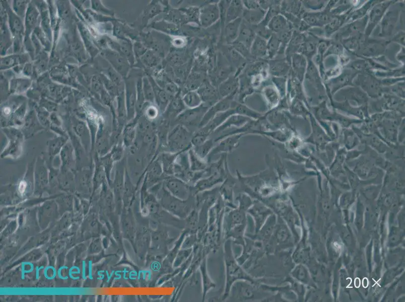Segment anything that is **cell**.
Segmentation results:
<instances>
[{
  "instance_id": "cell-20",
  "label": "cell",
  "mask_w": 405,
  "mask_h": 302,
  "mask_svg": "<svg viewBox=\"0 0 405 302\" xmlns=\"http://www.w3.org/2000/svg\"><path fill=\"white\" fill-rule=\"evenodd\" d=\"M245 9L247 10H255L260 8L259 1L253 0H245L242 1Z\"/></svg>"
},
{
  "instance_id": "cell-4",
  "label": "cell",
  "mask_w": 405,
  "mask_h": 302,
  "mask_svg": "<svg viewBox=\"0 0 405 302\" xmlns=\"http://www.w3.org/2000/svg\"><path fill=\"white\" fill-rule=\"evenodd\" d=\"M239 78L237 75L230 76L222 82L219 85V96L226 98L234 96L239 89Z\"/></svg>"
},
{
  "instance_id": "cell-10",
  "label": "cell",
  "mask_w": 405,
  "mask_h": 302,
  "mask_svg": "<svg viewBox=\"0 0 405 302\" xmlns=\"http://www.w3.org/2000/svg\"><path fill=\"white\" fill-rule=\"evenodd\" d=\"M267 12L261 7L255 10L244 8L242 18L249 24L253 26H257L264 20Z\"/></svg>"
},
{
  "instance_id": "cell-3",
  "label": "cell",
  "mask_w": 405,
  "mask_h": 302,
  "mask_svg": "<svg viewBox=\"0 0 405 302\" xmlns=\"http://www.w3.org/2000/svg\"><path fill=\"white\" fill-rule=\"evenodd\" d=\"M163 185L173 195L184 199L187 197L189 187L185 181L174 175L165 176Z\"/></svg>"
},
{
  "instance_id": "cell-11",
  "label": "cell",
  "mask_w": 405,
  "mask_h": 302,
  "mask_svg": "<svg viewBox=\"0 0 405 302\" xmlns=\"http://www.w3.org/2000/svg\"><path fill=\"white\" fill-rule=\"evenodd\" d=\"M244 10V7L242 1L240 0L231 1L226 12L225 24L239 18H242Z\"/></svg>"
},
{
  "instance_id": "cell-18",
  "label": "cell",
  "mask_w": 405,
  "mask_h": 302,
  "mask_svg": "<svg viewBox=\"0 0 405 302\" xmlns=\"http://www.w3.org/2000/svg\"><path fill=\"white\" fill-rule=\"evenodd\" d=\"M231 45L245 59L248 60L254 59L251 54L250 49L243 44L236 41L233 44H231Z\"/></svg>"
},
{
  "instance_id": "cell-8",
  "label": "cell",
  "mask_w": 405,
  "mask_h": 302,
  "mask_svg": "<svg viewBox=\"0 0 405 302\" xmlns=\"http://www.w3.org/2000/svg\"><path fill=\"white\" fill-rule=\"evenodd\" d=\"M268 66V72L273 77H284L287 71L288 66L283 57L270 59Z\"/></svg>"
},
{
  "instance_id": "cell-14",
  "label": "cell",
  "mask_w": 405,
  "mask_h": 302,
  "mask_svg": "<svg viewBox=\"0 0 405 302\" xmlns=\"http://www.w3.org/2000/svg\"><path fill=\"white\" fill-rule=\"evenodd\" d=\"M287 21L281 13L274 16L269 22L267 27L272 33L277 34L286 29Z\"/></svg>"
},
{
  "instance_id": "cell-5",
  "label": "cell",
  "mask_w": 405,
  "mask_h": 302,
  "mask_svg": "<svg viewBox=\"0 0 405 302\" xmlns=\"http://www.w3.org/2000/svg\"><path fill=\"white\" fill-rule=\"evenodd\" d=\"M242 18H239L226 23L223 29V34L225 42L231 45L235 42L239 36Z\"/></svg>"
},
{
  "instance_id": "cell-6",
  "label": "cell",
  "mask_w": 405,
  "mask_h": 302,
  "mask_svg": "<svg viewBox=\"0 0 405 302\" xmlns=\"http://www.w3.org/2000/svg\"><path fill=\"white\" fill-rule=\"evenodd\" d=\"M220 19L218 3H214L204 8L201 14V20L203 25L208 27L216 23Z\"/></svg>"
},
{
  "instance_id": "cell-19",
  "label": "cell",
  "mask_w": 405,
  "mask_h": 302,
  "mask_svg": "<svg viewBox=\"0 0 405 302\" xmlns=\"http://www.w3.org/2000/svg\"><path fill=\"white\" fill-rule=\"evenodd\" d=\"M272 81L274 84V86L279 91L280 94H283L284 87H285V84L286 82L285 78L284 77H273Z\"/></svg>"
},
{
  "instance_id": "cell-1",
  "label": "cell",
  "mask_w": 405,
  "mask_h": 302,
  "mask_svg": "<svg viewBox=\"0 0 405 302\" xmlns=\"http://www.w3.org/2000/svg\"><path fill=\"white\" fill-rule=\"evenodd\" d=\"M193 138L191 132L181 125L173 127L168 133L166 148L168 152L178 153L191 148Z\"/></svg>"
},
{
  "instance_id": "cell-9",
  "label": "cell",
  "mask_w": 405,
  "mask_h": 302,
  "mask_svg": "<svg viewBox=\"0 0 405 302\" xmlns=\"http://www.w3.org/2000/svg\"><path fill=\"white\" fill-rule=\"evenodd\" d=\"M250 50L254 58H264L267 57V40L257 35Z\"/></svg>"
},
{
  "instance_id": "cell-12",
  "label": "cell",
  "mask_w": 405,
  "mask_h": 302,
  "mask_svg": "<svg viewBox=\"0 0 405 302\" xmlns=\"http://www.w3.org/2000/svg\"><path fill=\"white\" fill-rule=\"evenodd\" d=\"M178 153L163 152L158 156L165 176L173 175V166Z\"/></svg>"
},
{
  "instance_id": "cell-7",
  "label": "cell",
  "mask_w": 405,
  "mask_h": 302,
  "mask_svg": "<svg viewBox=\"0 0 405 302\" xmlns=\"http://www.w3.org/2000/svg\"><path fill=\"white\" fill-rule=\"evenodd\" d=\"M256 36L254 26L249 24L243 19L239 36L236 41L250 49Z\"/></svg>"
},
{
  "instance_id": "cell-16",
  "label": "cell",
  "mask_w": 405,
  "mask_h": 302,
  "mask_svg": "<svg viewBox=\"0 0 405 302\" xmlns=\"http://www.w3.org/2000/svg\"><path fill=\"white\" fill-rule=\"evenodd\" d=\"M263 93L266 99L272 105L277 104L279 100L280 94L274 85H269L263 88Z\"/></svg>"
},
{
  "instance_id": "cell-15",
  "label": "cell",
  "mask_w": 405,
  "mask_h": 302,
  "mask_svg": "<svg viewBox=\"0 0 405 302\" xmlns=\"http://www.w3.org/2000/svg\"><path fill=\"white\" fill-rule=\"evenodd\" d=\"M281 45V43L278 36L275 33H272L267 40V57L270 59L276 57L280 51Z\"/></svg>"
},
{
  "instance_id": "cell-21",
  "label": "cell",
  "mask_w": 405,
  "mask_h": 302,
  "mask_svg": "<svg viewBox=\"0 0 405 302\" xmlns=\"http://www.w3.org/2000/svg\"><path fill=\"white\" fill-rule=\"evenodd\" d=\"M157 116V110L154 108H151L148 109L146 112V118L151 122V120L155 119Z\"/></svg>"
},
{
  "instance_id": "cell-13",
  "label": "cell",
  "mask_w": 405,
  "mask_h": 302,
  "mask_svg": "<svg viewBox=\"0 0 405 302\" xmlns=\"http://www.w3.org/2000/svg\"><path fill=\"white\" fill-rule=\"evenodd\" d=\"M138 120L132 121L126 124L123 132L122 139L124 145L127 148H130L134 143L137 133Z\"/></svg>"
},
{
  "instance_id": "cell-17",
  "label": "cell",
  "mask_w": 405,
  "mask_h": 302,
  "mask_svg": "<svg viewBox=\"0 0 405 302\" xmlns=\"http://www.w3.org/2000/svg\"><path fill=\"white\" fill-rule=\"evenodd\" d=\"M191 170L192 172H199L205 168V164L202 162L194 150L190 148L188 150Z\"/></svg>"
},
{
  "instance_id": "cell-2",
  "label": "cell",
  "mask_w": 405,
  "mask_h": 302,
  "mask_svg": "<svg viewBox=\"0 0 405 302\" xmlns=\"http://www.w3.org/2000/svg\"><path fill=\"white\" fill-rule=\"evenodd\" d=\"M193 174L190 168L188 150L178 153L173 166V175L188 183L192 180Z\"/></svg>"
}]
</instances>
